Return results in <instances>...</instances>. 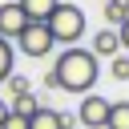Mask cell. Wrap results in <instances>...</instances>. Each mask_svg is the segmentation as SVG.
Segmentation results:
<instances>
[{
  "mask_svg": "<svg viewBox=\"0 0 129 129\" xmlns=\"http://www.w3.org/2000/svg\"><path fill=\"white\" fill-rule=\"evenodd\" d=\"M48 73L56 77V89H60V93H93V85H97V77H101V60H97L89 48L73 44V48H64V52L56 56V64H52Z\"/></svg>",
  "mask_w": 129,
  "mask_h": 129,
  "instance_id": "obj_1",
  "label": "cell"
},
{
  "mask_svg": "<svg viewBox=\"0 0 129 129\" xmlns=\"http://www.w3.org/2000/svg\"><path fill=\"white\" fill-rule=\"evenodd\" d=\"M44 28L52 32V40H56V44L73 48V44L85 36V8H77L73 0H60V4L52 8V16L44 20Z\"/></svg>",
  "mask_w": 129,
  "mask_h": 129,
  "instance_id": "obj_2",
  "label": "cell"
},
{
  "mask_svg": "<svg viewBox=\"0 0 129 129\" xmlns=\"http://www.w3.org/2000/svg\"><path fill=\"white\" fill-rule=\"evenodd\" d=\"M52 32L44 28V24H36V20H28L24 24V32L12 40V48H20V56H32V60H40V56H48L52 52Z\"/></svg>",
  "mask_w": 129,
  "mask_h": 129,
  "instance_id": "obj_3",
  "label": "cell"
},
{
  "mask_svg": "<svg viewBox=\"0 0 129 129\" xmlns=\"http://www.w3.org/2000/svg\"><path fill=\"white\" fill-rule=\"evenodd\" d=\"M109 97H97V93H89V97H81V109H77V121L85 125V129H105V121H109Z\"/></svg>",
  "mask_w": 129,
  "mask_h": 129,
  "instance_id": "obj_4",
  "label": "cell"
},
{
  "mask_svg": "<svg viewBox=\"0 0 129 129\" xmlns=\"http://www.w3.org/2000/svg\"><path fill=\"white\" fill-rule=\"evenodd\" d=\"M24 24H28V16L20 12V4H16V0H4V4H0V36H4V40H16V36L24 32Z\"/></svg>",
  "mask_w": 129,
  "mask_h": 129,
  "instance_id": "obj_5",
  "label": "cell"
},
{
  "mask_svg": "<svg viewBox=\"0 0 129 129\" xmlns=\"http://www.w3.org/2000/svg\"><path fill=\"white\" fill-rule=\"evenodd\" d=\"M69 125H77V117L56 113V109H48V105H40V109L28 117V129H69Z\"/></svg>",
  "mask_w": 129,
  "mask_h": 129,
  "instance_id": "obj_6",
  "label": "cell"
},
{
  "mask_svg": "<svg viewBox=\"0 0 129 129\" xmlns=\"http://www.w3.org/2000/svg\"><path fill=\"white\" fill-rule=\"evenodd\" d=\"M89 52H93L97 60H109V56H117V52H121V36H117V28H101V32H93V44H89Z\"/></svg>",
  "mask_w": 129,
  "mask_h": 129,
  "instance_id": "obj_7",
  "label": "cell"
},
{
  "mask_svg": "<svg viewBox=\"0 0 129 129\" xmlns=\"http://www.w3.org/2000/svg\"><path fill=\"white\" fill-rule=\"evenodd\" d=\"M20 4V12L28 16V20H36V24H44L48 16H52V8L60 4V0H16Z\"/></svg>",
  "mask_w": 129,
  "mask_h": 129,
  "instance_id": "obj_8",
  "label": "cell"
},
{
  "mask_svg": "<svg viewBox=\"0 0 129 129\" xmlns=\"http://www.w3.org/2000/svg\"><path fill=\"white\" fill-rule=\"evenodd\" d=\"M12 73H16V48H12V40L0 36V85H4Z\"/></svg>",
  "mask_w": 129,
  "mask_h": 129,
  "instance_id": "obj_9",
  "label": "cell"
},
{
  "mask_svg": "<svg viewBox=\"0 0 129 129\" xmlns=\"http://www.w3.org/2000/svg\"><path fill=\"white\" fill-rule=\"evenodd\" d=\"M105 20H109V28H121L129 20V4L125 0H105Z\"/></svg>",
  "mask_w": 129,
  "mask_h": 129,
  "instance_id": "obj_10",
  "label": "cell"
},
{
  "mask_svg": "<svg viewBox=\"0 0 129 129\" xmlns=\"http://www.w3.org/2000/svg\"><path fill=\"white\" fill-rule=\"evenodd\" d=\"M105 129H129V101H113V105H109Z\"/></svg>",
  "mask_w": 129,
  "mask_h": 129,
  "instance_id": "obj_11",
  "label": "cell"
},
{
  "mask_svg": "<svg viewBox=\"0 0 129 129\" xmlns=\"http://www.w3.org/2000/svg\"><path fill=\"white\" fill-rule=\"evenodd\" d=\"M8 109H12V113H20V117H32V113L40 109V101H36L32 93H24V97H12V101H8Z\"/></svg>",
  "mask_w": 129,
  "mask_h": 129,
  "instance_id": "obj_12",
  "label": "cell"
},
{
  "mask_svg": "<svg viewBox=\"0 0 129 129\" xmlns=\"http://www.w3.org/2000/svg\"><path fill=\"white\" fill-rule=\"evenodd\" d=\"M109 73H113V81H129V52L109 56Z\"/></svg>",
  "mask_w": 129,
  "mask_h": 129,
  "instance_id": "obj_13",
  "label": "cell"
},
{
  "mask_svg": "<svg viewBox=\"0 0 129 129\" xmlns=\"http://www.w3.org/2000/svg\"><path fill=\"white\" fill-rule=\"evenodd\" d=\"M4 89H8V97H24V93H32V85H28V77H24V73H20V77L12 73V77L4 81Z\"/></svg>",
  "mask_w": 129,
  "mask_h": 129,
  "instance_id": "obj_14",
  "label": "cell"
},
{
  "mask_svg": "<svg viewBox=\"0 0 129 129\" xmlns=\"http://www.w3.org/2000/svg\"><path fill=\"white\" fill-rule=\"evenodd\" d=\"M0 129H28V117H20V113H8V117L0 121Z\"/></svg>",
  "mask_w": 129,
  "mask_h": 129,
  "instance_id": "obj_15",
  "label": "cell"
},
{
  "mask_svg": "<svg viewBox=\"0 0 129 129\" xmlns=\"http://www.w3.org/2000/svg\"><path fill=\"white\" fill-rule=\"evenodd\" d=\"M117 36H121V52H129V20L117 28Z\"/></svg>",
  "mask_w": 129,
  "mask_h": 129,
  "instance_id": "obj_16",
  "label": "cell"
},
{
  "mask_svg": "<svg viewBox=\"0 0 129 129\" xmlns=\"http://www.w3.org/2000/svg\"><path fill=\"white\" fill-rule=\"evenodd\" d=\"M8 113H12V109H8V101H0V121H4Z\"/></svg>",
  "mask_w": 129,
  "mask_h": 129,
  "instance_id": "obj_17",
  "label": "cell"
},
{
  "mask_svg": "<svg viewBox=\"0 0 129 129\" xmlns=\"http://www.w3.org/2000/svg\"><path fill=\"white\" fill-rule=\"evenodd\" d=\"M125 4H129V0H125Z\"/></svg>",
  "mask_w": 129,
  "mask_h": 129,
  "instance_id": "obj_18",
  "label": "cell"
}]
</instances>
